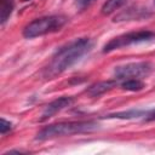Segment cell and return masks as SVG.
<instances>
[{"mask_svg": "<svg viewBox=\"0 0 155 155\" xmlns=\"http://www.w3.org/2000/svg\"><path fill=\"white\" fill-rule=\"evenodd\" d=\"M91 47L92 42L88 38H79L65 44L54 52L50 63L44 68L42 78L46 80H52L61 75L73 64H75L84 54H86Z\"/></svg>", "mask_w": 155, "mask_h": 155, "instance_id": "6da1fadb", "label": "cell"}, {"mask_svg": "<svg viewBox=\"0 0 155 155\" xmlns=\"http://www.w3.org/2000/svg\"><path fill=\"white\" fill-rule=\"evenodd\" d=\"M98 128V124L93 120H85V121H65L52 124L41 128L35 139L38 140H46L51 138L63 137V136H71L79 133H90Z\"/></svg>", "mask_w": 155, "mask_h": 155, "instance_id": "7a4b0ae2", "label": "cell"}, {"mask_svg": "<svg viewBox=\"0 0 155 155\" xmlns=\"http://www.w3.org/2000/svg\"><path fill=\"white\" fill-rule=\"evenodd\" d=\"M68 22V18L63 15L42 16L29 22L23 29V36L27 39H34L46 34L59 31Z\"/></svg>", "mask_w": 155, "mask_h": 155, "instance_id": "3957f363", "label": "cell"}, {"mask_svg": "<svg viewBox=\"0 0 155 155\" xmlns=\"http://www.w3.org/2000/svg\"><path fill=\"white\" fill-rule=\"evenodd\" d=\"M155 39V31L151 30H137V31H128L121 35H117L113 39H110L104 46H103V53H109L115 50H120L122 47H127L130 45L140 44L151 41Z\"/></svg>", "mask_w": 155, "mask_h": 155, "instance_id": "277c9868", "label": "cell"}, {"mask_svg": "<svg viewBox=\"0 0 155 155\" xmlns=\"http://www.w3.org/2000/svg\"><path fill=\"white\" fill-rule=\"evenodd\" d=\"M151 70L153 64L150 62H132L116 67L114 69V76L116 80L140 79L143 76H148Z\"/></svg>", "mask_w": 155, "mask_h": 155, "instance_id": "5b68a950", "label": "cell"}, {"mask_svg": "<svg viewBox=\"0 0 155 155\" xmlns=\"http://www.w3.org/2000/svg\"><path fill=\"white\" fill-rule=\"evenodd\" d=\"M73 103H74V98L73 97H68V96H63V97H59V98L52 101L51 103H48L44 108V111L41 114L40 121H45V120L52 117L53 115H56L61 110L65 109L67 107H70Z\"/></svg>", "mask_w": 155, "mask_h": 155, "instance_id": "8992f818", "label": "cell"}, {"mask_svg": "<svg viewBox=\"0 0 155 155\" xmlns=\"http://www.w3.org/2000/svg\"><path fill=\"white\" fill-rule=\"evenodd\" d=\"M151 13L148 11V8L140 7V6H131L127 7L125 10H122L121 12H119L115 17H114V22H122V21H139V19H144L148 18Z\"/></svg>", "mask_w": 155, "mask_h": 155, "instance_id": "52a82bcc", "label": "cell"}, {"mask_svg": "<svg viewBox=\"0 0 155 155\" xmlns=\"http://www.w3.org/2000/svg\"><path fill=\"white\" fill-rule=\"evenodd\" d=\"M116 86H117V80L116 79L104 80V81H99V82H96V84L91 85L86 90V93L90 97H99V96L104 94L105 92H109L110 90H113Z\"/></svg>", "mask_w": 155, "mask_h": 155, "instance_id": "ba28073f", "label": "cell"}, {"mask_svg": "<svg viewBox=\"0 0 155 155\" xmlns=\"http://www.w3.org/2000/svg\"><path fill=\"white\" fill-rule=\"evenodd\" d=\"M148 110H139V109H131L127 111H119L114 114H109L105 117L108 119H134V117H140V116H147Z\"/></svg>", "mask_w": 155, "mask_h": 155, "instance_id": "9c48e42d", "label": "cell"}, {"mask_svg": "<svg viewBox=\"0 0 155 155\" xmlns=\"http://www.w3.org/2000/svg\"><path fill=\"white\" fill-rule=\"evenodd\" d=\"M13 8H15V0H0V22H1V24H5V22L10 18Z\"/></svg>", "mask_w": 155, "mask_h": 155, "instance_id": "30bf717a", "label": "cell"}, {"mask_svg": "<svg viewBox=\"0 0 155 155\" xmlns=\"http://www.w3.org/2000/svg\"><path fill=\"white\" fill-rule=\"evenodd\" d=\"M127 0H107L102 8H101V12L104 15V16H109L111 13H114L116 10L121 8L125 4H126Z\"/></svg>", "mask_w": 155, "mask_h": 155, "instance_id": "8fae6325", "label": "cell"}, {"mask_svg": "<svg viewBox=\"0 0 155 155\" xmlns=\"http://www.w3.org/2000/svg\"><path fill=\"white\" fill-rule=\"evenodd\" d=\"M144 87L145 85L140 79H126V80H122L121 82V88L125 91L137 92V91L143 90Z\"/></svg>", "mask_w": 155, "mask_h": 155, "instance_id": "7c38bea8", "label": "cell"}, {"mask_svg": "<svg viewBox=\"0 0 155 155\" xmlns=\"http://www.w3.org/2000/svg\"><path fill=\"white\" fill-rule=\"evenodd\" d=\"M11 130H12V124L10 121L5 120L4 117H1V120H0V133L4 136L7 132H10Z\"/></svg>", "mask_w": 155, "mask_h": 155, "instance_id": "4fadbf2b", "label": "cell"}, {"mask_svg": "<svg viewBox=\"0 0 155 155\" xmlns=\"http://www.w3.org/2000/svg\"><path fill=\"white\" fill-rule=\"evenodd\" d=\"M94 0H75V2H76V5L80 7V8H85L86 6H88V5H91L92 2H93Z\"/></svg>", "mask_w": 155, "mask_h": 155, "instance_id": "5bb4252c", "label": "cell"}, {"mask_svg": "<svg viewBox=\"0 0 155 155\" xmlns=\"http://www.w3.org/2000/svg\"><path fill=\"white\" fill-rule=\"evenodd\" d=\"M154 4H155V0H154Z\"/></svg>", "mask_w": 155, "mask_h": 155, "instance_id": "9a60e30c", "label": "cell"}]
</instances>
